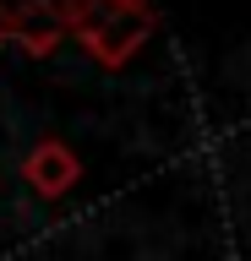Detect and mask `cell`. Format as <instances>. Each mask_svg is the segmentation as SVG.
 <instances>
[{
	"label": "cell",
	"mask_w": 251,
	"mask_h": 261,
	"mask_svg": "<svg viewBox=\"0 0 251 261\" xmlns=\"http://www.w3.org/2000/svg\"><path fill=\"white\" fill-rule=\"evenodd\" d=\"M22 185L33 196H44V201H60V196L77 191V179H82V158L71 152V142H60V136H44V142L28 147V158H22Z\"/></svg>",
	"instance_id": "3"
},
{
	"label": "cell",
	"mask_w": 251,
	"mask_h": 261,
	"mask_svg": "<svg viewBox=\"0 0 251 261\" xmlns=\"http://www.w3.org/2000/svg\"><path fill=\"white\" fill-rule=\"evenodd\" d=\"M71 38V16L66 0H17L6 11V44H17L33 60H50L55 49Z\"/></svg>",
	"instance_id": "2"
},
{
	"label": "cell",
	"mask_w": 251,
	"mask_h": 261,
	"mask_svg": "<svg viewBox=\"0 0 251 261\" xmlns=\"http://www.w3.org/2000/svg\"><path fill=\"white\" fill-rule=\"evenodd\" d=\"M71 38L99 71H120L142 55V44L158 28V6L153 0H66Z\"/></svg>",
	"instance_id": "1"
},
{
	"label": "cell",
	"mask_w": 251,
	"mask_h": 261,
	"mask_svg": "<svg viewBox=\"0 0 251 261\" xmlns=\"http://www.w3.org/2000/svg\"><path fill=\"white\" fill-rule=\"evenodd\" d=\"M6 11H11V6H6V0H0V44H6Z\"/></svg>",
	"instance_id": "4"
}]
</instances>
